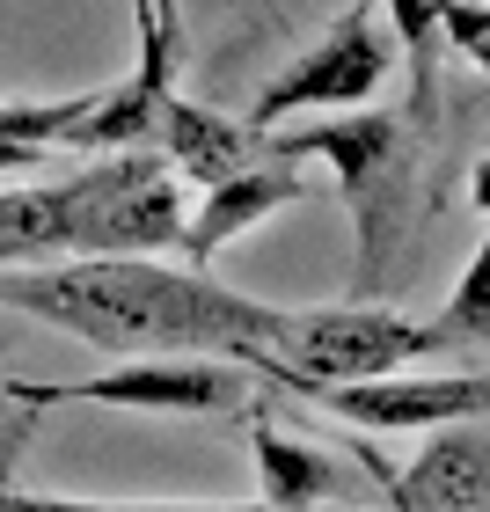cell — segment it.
Returning a JSON list of instances; mask_svg holds the SVG:
<instances>
[{
  "label": "cell",
  "instance_id": "cell-8",
  "mask_svg": "<svg viewBox=\"0 0 490 512\" xmlns=\"http://www.w3.org/2000/svg\"><path fill=\"white\" fill-rule=\"evenodd\" d=\"M395 512H490V432H439L410 469L366 454Z\"/></svg>",
  "mask_w": 490,
  "mask_h": 512
},
{
  "label": "cell",
  "instance_id": "cell-7",
  "mask_svg": "<svg viewBox=\"0 0 490 512\" xmlns=\"http://www.w3.org/2000/svg\"><path fill=\"white\" fill-rule=\"evenodd\" d=\"M286 388L359 432H432V425L490 417V366L483 374H388V381H352V388L286 381Z\"/></svg>",
  "mask_w": 490,
  "mask_h": 512
},
{
  "label": "cell",
  "instance_id": "cell-12",
  "mask_svg": "<svg viewBox=\"0 0 490 512\" xmlns=\"http://www.w3.org/2000/svg\"><path fill=\"white\" fill-rule=\"evenodd\" d=\"M161 103H169V81L132 74V81H118V88H103L96 110L74 125V139H66V147H88V154H132L139 139H154Z\"/></svg>",
  "mask_w": 490,
  "mask_h": 512
},
{
  "label": "cell",
  "instance_id": "cell-4",
  "mask_svg": "<svg viewBox=\"0 0 490 512\" xmlns=\"http://www.w3.org/2000/svg\"><path fill=\"white\" fill-rule=\"evenodd\" d=\"M66 256H154L183 249L191 205L176 191V169L161 154H96L88 169L52 183Z\"/></svg>",
  "mask_w": 490,
  "mask_h": 512
},
{
  "label": "cell",
  "instance_id": "cell-5",
  "mask_svg": "<svg viewBox=\"0 0 490 512\" xmlns=\"http://www.w3.org/2000/svg\"><path fill=\"white\" fill-rule=\"evenodd\" d=\"M15 410H147V417H235L249 410L242 366L220 359H132L81 381H0Z\"/></svg>",
  "mask_w": 490,
  "mask_h": 512
},
{
  "label": "cell",
  "instance_id": "cell-14",
  "mask_svg": "<svg viewBox=\"0 0 490 512\" xmlns=\"http://www.w3.org/2000/svg\"><path fill=\"white\" fill-rule=\"evenodd\" d=\"M103 88H88V96H66V103H0V139H22V147H66L74 125L96 110Z\"/></svg>",
  "mask_w": 490,
  "mask_h": 512
},
{
  "label": "cell",
  "instance_id": "cell-6",
  "mask_svg": "<svg viewBox=\"0 0 490 512\" xmlns=\"http://www.w3.org/2000/svg\"><path fill=\"white\" fill-rule=\"evenodd\" d=\"M381 81H388L381 22H373V8H344L293 66H278V74L264 81V96L249 103L242 125L271 132L278 118H293V110H337L344 118V110H366L373 96H381Z\"/></svg>",
  "mask_w": 490,
  "mask_h": 512
},
{
  "label": "cell",
  "instance_id": "cell-1",
  "mask_svg": "<svg viewBox=\"0 0 490 512\" xmlns=\"http://www.w3.org/2000/svg\"><path fill=\"white\" fill-rule=\"evenodd\" d=\"M0 308L118 359H242L256 366L278 337V308L176 271L154 256H74V264L0 271Z\"/></svg>",
  "mask_w": 490,
  "mask_h": 512
},
{
  "label": "cell",
  "instance_id": "cell-13",
  "mask_svg": "<svg viewBox=\"0 0 490 512\" xmlns=\"http://www.w3.org/2000/svg\"><path fill=\"white\" fill-rule=\"evenodd\" d=\"M432 322H447L454 330V344L461 352H490V235L476 242V256H469V271L454 278V293H447V308H439Z\"/></svg>",
  "mask_w": 490,
  "mask_h": 512
},
{
  "label": "cell",
  "instance_id": "cell-15",
  "mask_svg": "<svg viewBox=\"0 0 490 512\" xmlns=\"http://www.w3.org/2000/svg\"><path fill=\"white\" fill-rule=\"evenodd\" d=\"M52 161V147H22V139H0V176H30Z\"/></svg>",
  "mask_w": 490,
  "mask_h": 512
},
{
  "label": "cell",
  "instance_id": "cell-16",
  "mask_svg": "<svg viewBox=\"0 0 490 512\" xmlns=\"http://www.w3.org/2000/svg\"><path fill=\"white\" fill-rule=\"evenodd\" d=\"M469 198H476V205H483V213H490V154L476 161V176H469Z\"/></svg>",
  "mask_w": 490,
  "mask_h": 512
},
{
  "label": "cell",
  "instance_id": "cell-10",
  "mask_svg": "<svg viewBox=\"0 0 490 512\" xmlns=\"http://www.w3.org/2000/svg\"><path fill=\"white\" fill-rule=\"evenodd\" d=\"M161 161H169L176 176H191V183H227V176H242L256 169V161H271L264 147V132L256 125H235V118H220V110H205V103H183L176 88H169V103H161Z\"/></svg>",
  "mask_w": 490,
  "mask_h": 512
},
{
  "label": "cell",
  "instance_id": "cell-3",
  "mask_svg": "<svg viewBox=\"0 0 490 512\" xmlns=\"http://www.w3.org/2000/svg\"><path fill=\"white\" fill-rule=\"evenodd\" d=\"M461 344L447 322H417L395 308H278V337L256 359L271 381H315V388H352V381H388L417 359H454Z\"/></svg>",
  "mask_w": 490,
  "mask_h": 512
},
{
  "label": "cell",
  "instance_id": "cell-2",
  "mask_svg": "<svg viewBox=\"0 0 490 512\" xmlns=\"http://www.w3.org/2000/svg\"><path fill=\"white\" fill-rule=\"evenodd\" d=\"M271 161H330L337 191L359 227V300H381L403 271L417 227V176H425V132L395 110H344L308 132H264Z\"/></svg>",
  "mask_w": 490,
  "mask_h": 512
},
{
  "label": "cell",
  "instance_id": "cell-17",
  "mask_svg": "<svg viewBox=\"0 0 490 512\" xmlns=\"http://www.w3.org/2000/svg\"><path fill=\"white\" fill-rule=\"evenodd\" d=\"M476 66H483V88H490V44H483V52H476Z\"/></svg>",
  "mask_w": 490,
  "mask_h": 512
},
{
  "label": "cell",
  "instance_id": "cell-9",
  "mask_svg": "<svg viewBox=\"0 0 490 512\" xmlns=\"http://www.w3.org/2000/svg\"><path fill=\"white\" fill-rule=\"evenodd\" d=\"M308 198V176H300V161H256V169L213 183V191L198 198L191 227H183V256H191V271H205L227 242H242L256 220L286 213V205Z\"/></svg>",
  "mask_w": 490,
  "mask_h": 512
},
{
  "label": "cell",
  "instance_id": "cell-11",
  "mask_svg": "<svg viewBox=\"0 0 490 512\" xmlns=\"http://www.w3.org/2000/svg\"><path fill=\"white\" fill-rule=\"evenodd\" d=\"M249 447H256V491H264L271 512H315L322 498L344 491V469L330 454L300 447L271 425V417H249Z\"/></svg>",
  "mask_w": 490,
  "mask_h": 512
}]
</instances>
